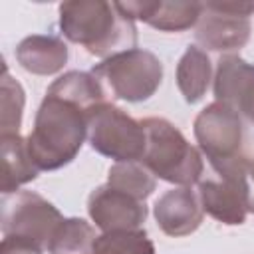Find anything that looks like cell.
Masks as SVG:
<instances>
[{"mask_svg":"<svg viewBox=\"0 0 254 254\" xmlns=\"http://www.w3.org/2000/svg\"><path fill=\"white\" fill-rule=\"evenodd\" d=\"M194 36L204 48L214 52L238 50L250 38V20L222 10L216 2H206L202 4Z\"/></svg>","mask_w":254,"mask_h":254,"instance_id":"cell-9","label":"cell"},{"mask_svg":"<svg viewBox=\"0 0 254 254\" xmlns=\"http://www.w3.org/2000/svg\"><path fill=\"white\" fill-rule=\"evenodd\" d=\"M93 254H155L143 230H111L97 236Z\"/></svg>","mask_w":254,"mask_h":254,"instance_id":"cell-22","label":"cell"},{"mask_svg":"<svg viewBox=\"0 0 254 254\" xmlns=\"http://www.w3.org/2000/svg\"><path fill=\"white\" fill-rule=\"evenodd\" d=\"M60 26L67 40L81 44L89 54L109 58L133 50L137 34L131 18L123 16L115 2L71 0L60 6Z\"/></svg>","mask_w":254,"mask_h":254,"instance_id":"cell-2","label":"cell"},{"mask_svg":"<svg viewBox=\"0 0 254 254\" xmlns=\"http://www.w3.org/2000/svg\"><path fill=\"white\" fill-rule=\"evenodd\" d=\"M0 254H42V248L32 242H26V240L4 236V240L0 244Z\"/></svg>","mask_w":254,"mask_h":254,"instance_id":"cell-23","label":"cell"},{"mask_svg":"<svg viewBox=\"0 0 254 254\" xmlns=\"http://www.w3.org/2000/svg\"><path fill=\"white\" fill-rule=\"evenodd\" d=\"M91 73L103 79L109 89L125 101L149 99L163 79V65L159 58L147 50H125L105 58Z\"/></svg>","mask_w":254,"mask_h":254,"instance_id":"cell-4","label":"cell"},{"mask_svg":"<svg viewBox=\"0 0 254 254\" xmlns=\"http://www.w3.org/2000/svg\"><path fill=\"white\" fill-rule=\"evenodd\" d=\"M147 133V147L141 163L159 179L189 187L202 175L200 153L167 119L147 117L141 121Z\"/></svg>","mask_w":254,"mask_h":254,"instance_id":"cell-3","label":"cell"},{"mask_svg":"<svg viewBox=\"0 0 254 254\" xmlns=\"http://www.w3.org/2000/svg\"><path fill=\"white\" fill-rule=\"evenodd\" d=\"M48 93L69 99L87 111L103 103V89H101L99 79L93 73H85V71L64 73L48 87Z\"/></svg>","mask_w":254,"mask_h":254,"instance_id":"cell-17","label":"cell"},{"mask_svg":"<svg viewBox=\"0 0 254 254\" xmlns=\"http://www.w3.org/2000/svg\"><path fill=\"white\" fill-rule=\"evenodd\" d=\"M117 10L131 18L165 32H181L194 26L200 18V2H115Z\"/></svg>","mask_w":254,"mask_h":254,"instance_id":"cell-11","label":"cell"},{"mask_svg":"<svg viewBox=\"0 0 254 254\" xmlns=\"http://www.w3.org/2000/svg\"><path fill=\"white\" fill-rule=\"evenodd\" d=\"M89 111L60 95L46 93L26 149L38 171H54L67 165L87 137Z\"/></svg>","mask_w":254,"mask_h":254,"instance_id":"cell-1","label":"cell"},{"mask_svg":"<svg viewBox=\"0 0 254 254\" xmlns=\"http://www.w3.org/2000/svg\"><path fill=\"white\" fill-rule=\"evenodd\" d=\"M210 79H212V65L208 56L200 48L189 46L177 65V85L185 101L189 103L198 101L206 93Z\"/></svg>","mask_w":254,"mask_h":254,"instance_id":"cell-16","label":"cell"},{"mask_svg":"<svg viewBox=\"0 0 254 254\" xmlns=\"http://www.w3.org/2000/svg\"><path fill=\"white\" fill-rule=\"evenodd\" d=\"M87 210L103 232L137 230L147 218L145 200H139L109 185L97 187L87 198Z\"/></svg>","mask_w":254,"mask_h":254,"instance_id":"cell-8","label":"cell"},{"mask_svg":"<svg viewBox=\"0 0 254 254\" xmlns=\"http://www.w3.org/2000/svg\"><path fill=\"white\" fill-rule=\"evenodd\" d=\"M107 185L123 190L139 200H145L153 190H155V179L153 173L137 161H125V163H115L109 169Z\"/></svg>","mask_w":254,"mask_h":254,"instance_id":"cell-19","label":"cell"},{"mask_svg":"<svg viewBox=\"0 0 254 254\" xmlns=\"http://www.w3.org/2000/svg\"><path fill=\"white\" fill-rule=\"evenodd\" d=\"M2 183L4 194L14 192L20 185L36 179L38 169L32 163L26 141L20 135H2Z\"/></svg>","mask_w":254,"mask_h":254,"instance_id":"cell-15","label":"cell"},{"mask_svg":"<svg viewBox=\"0 0 254 254\" xmlns=\"http://www.w3.org/2000/svg\"><path fill=\"white\" fill-rule=\"evenodd\" d=\"M194 137L208 161L240 155L242 123L238 111L220 101L210 103L194 119Z\"/></svg>","mask_w":254,"mask_h":254,"instance_id":"cell-7","label":"cell"},{"mask_svg":"<svg viewBox=\"0 0 254 254\" xmlns=\"http://www.w3.org/2000/svg\"><path fill=\"white\" fill-rule=\"evenodd\" d=\"M214 95L254 123V65L238 56H222L214 73Z\"/></svg>","mask_w":254,"mask_h":254,"instance_id":"cell-10","label":"cell"},{"mask_svg":"<svg viewBox=\"0 0 254 254\" xmlns=\"http://www.w3.org/2000/svg\"><path fill=\"white\" fill-rule=\"evenodd\" d=\"M87 139L97 153L117 163L141 161L147 147L143 123L109 103H101L89 111Z\"/></svg>","mask_w":254,"mask_h":254,"instance_id":"cell-5","label":"cell"},{"mask_svg":"<svg viewBox=\"0 0 254 254\" xmlns=\"http://www.w3.org/2000/svg\"><path fill=\"white\" fill-rule=\"evenodd\" d=\"M20 65L36 75H52L60 71L67 60V46L54 36H28L16 48Z\"/></svg>","mask_w":254,"mask_h":254,"instance_id":"cell-14","label":"cell"},{"mask_svg":"<svg viewBox=\"0 0 254 254\" xmlns=\"http://www.w3.org/2000/svg\"><path fill=\"white\" fill-rule=\"evenodd\" d=\"M214 173L236 187L248 212H254V159L234 155L230 159L210 161Z\"/></svg>","mask_w":254,"mask_h":254,"instance_id":"cell-20","label":"cell"},{"mask_svg":"<svg viewBox=\"0 0 254 254\" xmlns=\"http://www.w3.org/2000/svg\"><path fill=\"white\" fill-rule=\"evenodd\" d=\"M95 230L83 218H64L54 230L48 252L50 254H93Z\"/></svg>","mask_w":254,"mask_h":254,"instance_id":"cell-18","label":"cell"},{"mask_svg":"<svg viewBox=\"0 0 254 254\" xmlns=\"http://www.w3.org/2000/svg\"><path fill=\"white\" fill-rule=\"evenodd\" d=\"M0 127L2 135H18L20 121H22V109H24V89L22 85L12 79L8 73V67H2L0 77Z\"/></svg>","mask_w":254,"mask_h":254,"instance_id":"cell-21","label":"cell"},{"mask_svg":"<svg viewBox=\"0 0 254 254\" xmlns=\"http://www.w3.org/2000/svg\"><path fill=\"white\" fill-rule=\"evenodd\" d=\"M198 200L204 212L224 224H242L246 218V206L232 183L222 177L200 181L198 185Z\"/></svg>","mask_w":254,"mask_h":254,"instance_id":"cell-13","label":"cell"},{"mask_svg":"<svg viewBox=\"0 0 254 254\" xmlns=\"http://www.w3.org/2000/svg\"><path fill=\"white\" fill-rule=\"evenodd\" d=\"M60 210L32 190L6 194L2 200V232L18 240L32 242L44 250L54 230L62 222Z\"/></svg>","mask_w":254,"mask_h":254,"instance_id":"cell-6","label":"cell"},{"mask_svg":"<svg viewBox=\"0 0 254 254\" xmlns=\"http://www.w3.org/2000/svg\"><path fill=\"white\" fill-rule=\"evenodd\" d=\"M155 218L161 230L169 236H187L194 232L202 222V206L198 194L181 187L167 190L155 202Z\"/></svg>","mask_w":254,"mask_h":254,"instance_id":"cell-12","label":"cell"}]
</instances>
